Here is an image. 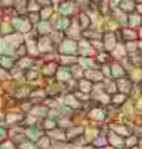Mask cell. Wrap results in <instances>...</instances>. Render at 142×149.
<instances>
[{
  "instance_id": "cell-1",
  "label": "cell",
  "mask_w": 142,
  "mask_h": 149,
  "mask_svg": "<svg viewBox=\"0 0 142 149\" xmlns=\"http://www.w3.org/2000/svg\"><path fill=\"white\" fill-rule=\"evenodd\" d=\"M72 47H74V45H72L71 42H68V43H65L64 45V50L65 52H72V50H74Z\"/></svg>"
}]
</instances>
